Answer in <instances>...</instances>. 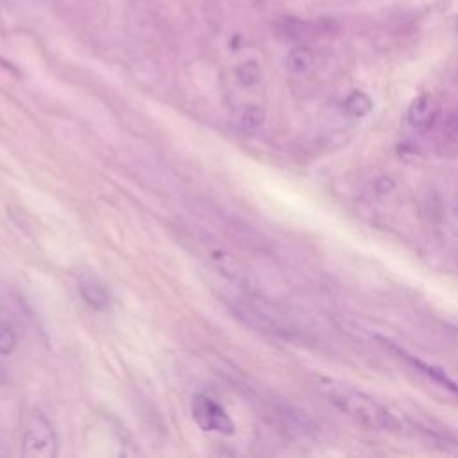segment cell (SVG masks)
Segmentation results:
<instances>
[{
    "label": "cell",
    "mask_w": 458,
    "mask_h": 458,
    "mask_svg": "<svg viewBox=\"0 0 458 458\" xmlns=\"http://www.w3.org/2000/svg\"><path fill=\"white\" fill-rule=\"evenodd\" d=\"M317 388L338 412L351 417L353 421L365 426V428L378 429V432L401 429V421L390 410L385 409L384 404L378 403L374 397L358 390V388L331 378H319Z\"/></svg>",
    "instance_id": "obj_1"
},
{
    "label": "cell",
    "mask_w": 458,
    "mask_h": 458,
    "mask_svg": "<svg viewBox=\"0 0 458 458\" xmlns=\"http://www.w3.org/2000/svg\"><path fill=\"white\" fill-rule=\"evenodd\" d=\"M226 303L231 312L249 328L285 338L296 335V326L288 321L287 313L281 312L271 301L254 296L253 292H247L246 288L233 294H226Z\"/></svg>",
    "instance_id": "obj_2"
},
{
    "label": "cell",
    "mask_w": 458,
    "mask_h": 458,
    "mask_svg": "<svg viewBox=\"0 0 458 458\" xmlns=\"http://www.w3.org/2000/svg\"><path fill=\"white\" fill-rule=\"evenodd\" d=\"M22 455L27 458H54L58 455V439L54 428L42 412H33L27 419L22 439Z\"/></svg>",
    "instance_id": "obj_3"
},
{
    "label": "cell",
    "mask_w": 458,
    "mask_h": 458,
    "mask_svg": "<svg viewBox=\"0 0 458 458\" xmlns=\"http://www.w3.org/2000/svg\"><path fill=\"white\" fill-rule=\"evenodd\" d=\"M192 416L205 432L221 435H235V423L224 406L208 396H196L192 403Z\"/></svg>",
    "instance_id": "obj_4"
},
{
    "label": "cell",
    "mask_w": 458,
    "mask_h": 458,
    "mask_svg": "<svg viewBox=\"0 0 458 458\" xmlns=\"http://www.w3.org/2000/svg\"><path fill=\"white\" fill-rule=\"evenodd\" d=\"M200 247L205 251V256L210 263H212L215 269L222 272L224 276H228L233 283H237L240 288H247L246 287V272L240 267V263L235 260V256L228 253L224 247L215 246L213 242L210 240H199Z\"/></svg>",
    "instance_id": "obj_5"
},
{
    "label": "cell",
    "mask_w": 458,
    "mask_h": 458,
    "mask_svg": "<svg viewBox=\"0 0 458 458\" xmlns=\"http://www.w3.org/2000/svg\"><path fill=\"white\" fill-rule=\"evenodd\" d=\"M437 104L435 100L429 95H421L417 97L416 100H412V104L409 106V111H406V120L412 125L413 129H429L432 125L437 120Z\"/></svg>",
    "instance_id": "obj_6"
},
{
    "label": "cell",
    "mask_w": 458,
    "mask_h": 458,
    "mask_svg": "<svg viewBox=\"0 0 458 458\" xmlns=\"http://www.w3.org/2000/svg\"><path fill=\"white\" fill-rule=\"evenodd\" d=\"M79 294L95 310H104L109 304V294L106 287L92 276H83L79 279Z\"/></svg>",
    "instance_id": "obj_7"
},
{
    "label": "cell",
    "mask_w": 458,
    "mask_h": 458,
    "mask_svg": "<svg viewBox=\"0 0 458 458\" xmlns=\"http://www.w3.org/2000/svg\"><path fill=\"white\" fill-rule=\"evenodd\" d=\"M313 61H315V56H313L312 50L308 47L299 45L294 47L287 54V59H285V67L290 74H306L310 68L313 67Z\"/></svg>",
    "instance_id": "obj_8"
},
{
    "label": "cell",
    "mask_w": 458,
    "mask_h": 458,
    "mask_svg": "<svg viewBox=\"0 0 458 458\" xmlns=\"http://www.w3.org/2000/svg\"><path fill=\"white\" fill-rule=\"evenodd\" d=\"M384 342H387V340H384ZM387 344H388V347H390L392 351H396V353L400 354V356H404V360H409V362L412 363L413 367H417V369H421V371H425V374H428L429 378H434L435 381L442 384V385H444V387L450 388L451 392H455V394H457V396H458V385L455 384V381H451V379L448 378V376L444 374V372H442L441 369H437V367H432V365H426V363L419 362V360L413 358V356H410V354H406L403 349H400V347L394 346V344H390V342H387Z\"/></svg>",
    "instance_id": "obj_9"
},
{
    "label": "cell",
    "mask_w": 458,
    "mask_h": 458,
    "mask_svg": "<svg viewBox=\"0 0 458 458\" xmlns=\"http://www.w3.org/2000/svg\"><path fill=\"white\" fill-rule=\"evenodd\" d=\"M276 33L279 34L281 38L288 40V42H296V40H301L308 34L310 25L303 20H297L294 17H283L276 20L274 24Z\"/></svg>",
    "instance_id": "obj_10"
},
{
    "label": "cell",
    "mask_w": 458,
    "mask_h": 458,
    "mask_svg": "<svg viewBox=\"0 0 458 458\" xmlns=\"http://www.w3.org/2000/svg\"><path fill=\"white\" fill-rule=\"evenodd\" d=\"M344 109H346L347 115L354 118H363L367 117L369 113L372 111V100L367 93L360 92V90H354L344 100Z\"/></svg>",
    "instance_id": "obj_11"
},
{
    "label": "cell",
    "mask_w": 458,
    "mask_h": 458,
    "mask_svg": "<svg viewBox=\"0 0 458 458\" xmlns=\"http://www.w3.org/2000/svg\"><path fill=\"white\" fill-rule=\"evenodd\" d=\"M235 77H237V83L242 88H251L258 83L260 77H262V70H260V65L256 61H244L240 63L235 70Z\"/></svg>",
    "instance_id": "obj_12"
},
{
    "label": "cell",
    "mask_w": 458,
    "mask_h": 458,
    "mask_svg": "<svg viewBox=\"0 0 458 458\" xmlns=\"http://www.w3.org/2000/svg\"><path fill=\"white\" fill-rule=\"evenodd\" d=\"M263 122H265V109L260 106H249L242 113V127L244 129H258V127H262Z\"/></svg>",
    "instance_id": "obj_13"
},
{
    "label": "cell",
    "mask_w": 458,
    "mask_h": 458,
    "mask_svg": "<svg viewBox=\"0 0 458 458\" xmlns=\"http://www.w3.org/2000/svg\"><path fill=\"white\" fill-rule=\"evenodd\" d=\"M17 347V335L11 328H0V353L11 354Z\"/></svg>",
    "instance_id": "obj_14"
},
{
    "label": "cell",
    "mask_w": 458,
    "mask_h": 458,
    "mask_svg": "<svg viewBox=\"0 0 458 458\" xmlns=\"http://www.w3.org/2000/svg\"><path fill=\"white\" fill-rule=\"evenodd\" d=\"M394 187H396V184H394V181H392L390 177H379L374 183V190L378 194L390 192V190H394Z\"/></svg>",
    "instance_id": "obj_15"
}]
</instances>
